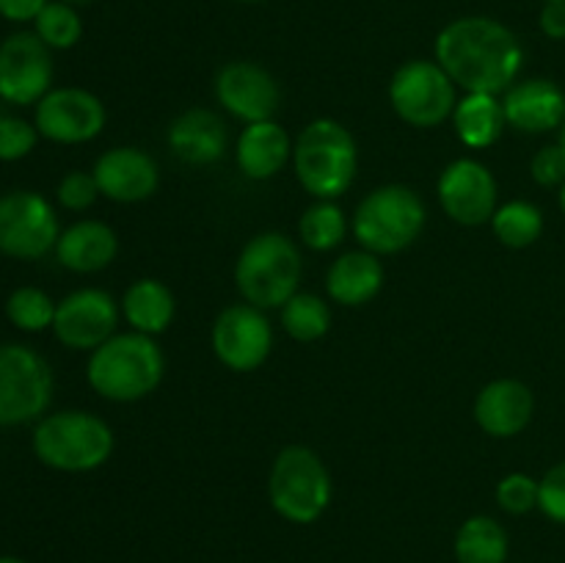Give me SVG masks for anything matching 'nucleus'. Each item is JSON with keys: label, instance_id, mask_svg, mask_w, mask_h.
<instances>
[{"label": "nucleus", "instance_id": "obj_1", "mask_svg": "<svg viewBox=\"0 0 565 563\" xmlns=\"http://www.w3.org/2000/svg\"><path fill=\"white\" fill-rule=\"evenodd\" d=\"M436 61L467 94H505L524 64L516 33L494 17H458L436 36Z\"/></svg>", "mask_w": 565, "mask_h": 563}, {"label": "nucleus", "instance_id": "obj_2", "mask_svg": "<svg viewBox=\"0 0 565 563\" xmlns=\"http://www.w3.org/2000/svg\"><path fill=\"white\" fill-rule=\"evenodd\" d=\"M166 373V357L154 337L121 331L94 348L86 379L97 395L116 403H136L152 395Z\"/></svg>", "mask_w": 565, "mask_h": 563}, {"label": "nucleus", "instance_id": "obj_3", "mask_svg": "<svg viewBox=\"0 0 565 563\" xmlns=\"http://www.w3.org/2000/svg\"><path fill=\"white\" fill-rule=\"evenodd\" d=\"M31 445L44 467L58 472H92L114 453V431L97 414L70 408L39 419Z\"/></svg>", "mask_w": 565, "mask_h": 563}, {"label": "nucleus", "instance_id": "obj_4", "mask_svg": "<svg viewBox=\"0 0 565 563\" xmlns=\"http://www.w3.org/2000/svg\"><path fill=\"white\" fill-rule=\"evenodd\" d=\"M359 149L337 119H315L292 144V169L315 199H340L356 177Z\"/></svg>", "mask_w": 565, "mask_h": 563}, {"label": "nucleus", "instance_id": "obj_5", "mask_svg": "<svg viewBox=\"0 0 565 563\" xmlns=\"http://www.w3.org/2000/svg\"><path fill=\"white\" fill-rule=\"evenodd\" d=\"M303 259L296 243L281 232H263L243 246L235 265V285L246 304L259 309L285 307L298 293Z\"/></svg>", "mask_w": 565, "mask_h": 563}, {"label": "nucleus", "instance_id": "obj_6", "mask_svg": "<svg viewBox=\"0 0 565 563\" xmlns=\"http://www.w3.org/2000/svg\"><path fill=\"white\" fill-rule=\"evenodd\" d=\"M425 219H428V210L417 191L392 182V185L375 188L359 202L351 230L364 252L381 257V254H397L412 246L423 232Z\"/></svg>", "mask_w": 565, "mask_h": 563}, {"label": "nucleus", "instance_id": "obj_7", "mask_svg": "<svg viewBox=\"0 0 565 563\" xmlns=\"http://www.w3.org/2000/svg\"><path fill=\"white\" fill-rule=\"evenodd\" d=\"M331 475L323 458L307 445H287L274 458L268 478L270 506L292 524L318 522L331 506Z\"/></svg>", "mask_w": 565, "mask_h": 563}, {"label": "nucleus", "instance_id": "obj_8", "mask_svg": "<svg viewBox=\"0 0 565 563\" xmlns=\"http://www.w3.org/2000/svg\"><path fill=\"white\" fill-rule=\"evenodd\" d=\"M53 401V370L33 348L0 342V425L42 419Z\"/></svg>", "mask_w": 565, "mask_h": 563}, {"label": "nucleus", "instance_id": "obj_9", "mask_svg": "<svg viewBox=\"0 0 565 563\" xmlns=\"http://www.w3.org/2000/svg\"><path fill=\"white\" fill-rule=\"evenodd\" d=\"M390 103L412 127H436L450 119L458 105V86L439 61H406L390 81Z\"/></svg>", "mask_w": 565, "mask_h": 563}, {"label": "nucleus", "instance_id": "obj_10", "mask_svg": "<svg viewBox=\"0 0 565 563\" xmlns=\"http://www.w3.org/2000/svg\"><path fill=\"white\" fill-rule=\"evenodd\" d=\"M61 237L53 204L36 191L0 196V252L14 259H39L55 252Z\"/></svg>", "mask_w": 565, "mask_h": 563}, {"label": "nucleus", "instance_id": "obj_11", "mask_svg": "<svg viewBox=\"0 0 565 563\" xmlns=\"http://www.w3.org/2000/svg\"><path fill=\"white\" fill-rule=\"evenodd\" d=\"M213 351L224 368L235 373H252L263 368L274 351V329L263 309L254 304H232L221 309L213 323Z\"/></svg>", "mask_w": 565, "mask_h": 563}, {"label": "nucleus", "instance_id": "obj_12", "mask_svg": "<svg viewBox=\"0 0 565 563\" xmlns=\"http://www.w3.org/2000/svg\"><path fill=\"white\" fill-rule=\"evenodd\" d=\"M108 110L97 94L77 86L50 88L36 103L33 125L39 136L55 144H86L105 130Z\"/></svg>", "mask_w": 565, "mask_h": 563}, {"label": "nucleus", "instance_id": "obj_13", "mask_svg": "<svg viewBox=\"0 0 565 563\" xmlns=\"http://www.w3.org/2000/svg\"><path fill=\"white\" fill-rule=\"evenodd\" d=\"M53 86V55L31 31L11 33L0 42V99L36 105Z\"/></svg>", "mask_w": 565, "mask_h": 563}, {"label": "nucleus", "instance_id": "obj_14", "mask_svg": "<svg viewBox=\"0 0 565 563\" xmlns=\"http://www.w3.org/2000/svg\"><path fill=\"white\" fill-rule=\"evenodd\" d=\"M439 204L456 224L461 226H480L489 224L497 213V188L494 174L489 166H483L475 158H458L441 171L439 177Z\"/></svg>", "mask_w": 565, "mask_h": 563}, {"label": "nucleus", "instance_id": "obj_15", "mask_svg": "<svg viewBox=\"0 0 565 563\" xmlns=\"http://www.w3.org/2000/svg\"><path fill=\"white\" fill-rule=\"evenodd\" d=\"M121 307L99 287L70 293L55 307L53 334L72 351H94L116 334Z\"/></svg>", "mask_w": 565, "mask_h": 563}, {"label": "nucleus", "instance_id": "obj_16", "mask_svg": "<svg viewBox=\"0 0 565 563\" xmlns=\"http://www.w3.org/2000/svg\"><path fill=\"white\" fill-rule=\"evenodd\" d=\"M215 97L235 119L254 125L279 114L281 88L265 66L254 61H230L215 75Z\"/></svg>", "mask_w": 565, "mask_h": 563}, {"label": "nucleus", "instance_id": "obj_17", "mask_svg": "<svg viewBox=\"0 0 565 563\" xmlns=\"http://www.w3.org/2000/svg\"><path fill=\"white\" fill-rule=\"evenodd\" d=\"M99 193L110 202L136 204L147 202L158 191L160 171L149 152L138 147H114L97 158L92 169Z\"/></svg>", "mask_w": 565, "mask_h": 563}, {"label": "nucleus", "instance_id": "obj_18", "mask_svg": "<svg viewBox=\"0 0 565 563\" xmlns=\"http://www.w3.org/2000/svg\"><path fill=\"white\" fill-rule=\"evenodd\" d=\"M502 110L513 130L541 136L557 130L565 121V94L546 77H530L508 88L502 97Z\"/></svg>", "mask_w": 565, "mask_h": 563}, {"label": "nucleus", "instance_id": "obj_19", "mask_svg": "<svg viewBox=\"0 0 565 563\" xmlns=\"http://www.w3.org/2000/svg\"><path fill=\"white\" fill-rule=\"evenodd\" d=\"M535 412V397L527 384L516 379H497L475 397V423L494 439L522 434Z\"/></svg>", "mask_w": 565, "mask_h": 563}, {"label": "nucleus", "instance_id": "obj_20", "mask_svg": "<svg viewBox=\"0 0 565 563\" xmlns=\"http://www.w3.org/2000/svg\"><path fill=\"white\" fill-rule=\"evenodd\" d=\"M169 147L182 163L210 166L224 158L226 125L213 110L191 108L171 121Z\"/></svg>", "mask_w": 565, "mask_h": 563}, {"label": "nucleus", "instance_id": "obj_21", "mask_svg": "<svg viewBox=\"0 0 565 563\" xmlns=\"http://www.w3.org/2000/svg\"><path fill=\"white\" fill-rule=\"evenodd\" d=\"M119 254V237L105 221H77L61 232L55 243V257L75 274H97L108 268Z\"/></svg>", "mask_w": 565, "mask_h": 563}, {"label": "nucleus", "instance_id": "obj_22", "mask_svg": "<svg viewBox=\"0 0 565 563\" xmlns=\"http://www.w3.org/2000/svg\"><path fill=\"white\" fill-rule=\"evenodd\" d=\"M292 158V141L279 121H254L243 127L235 147V160L248 180H270Z\"/></svg>", "mask_w": 565, "mask_h": 563}, {"label": "nucleus", "instance_id": "obj_23", "mask_svg": "<svg viewBox=\"0 0 565 563\" xmlns=\"http://www.w3.org/2000/svg\"><path fill=\"white\" fill-rule=\"evenodd\" d=\"M384 287V265L373 252H345L331 263L326 274V290L331 301L342 307H364Z\"/></svg>", "mask_w": 565, "mask_h": 563}, {"label": "nucleus", "instance_id": "obj_24", "mask_svg": "<svg viewBox=\"0 0 565 563\" xmlns=\"http://www.w3.org/2000/svg\"><path fill=\"white\" fill-rule=\"evenodd\" d=\"M121 315L132 331L158 337L171 326L177 315L174 293L160 279H138L127 287L121 298Z\"/></svg>", "mask_w": 565, "mask_h": 563}, {"label": "nucleus", "instance_id": "obj_25", "mask_svg": "<svg viewBox=\"0 0 565 563\" xmlns=\"http://www.w3.org/2000/svg\"><path fill=\"white\" fill-rule=\"evenodd\" d=\"M458 138L469 149H489L505 132V110L497 94H463L452 110Z\"/></svg>", "mask_w": 565, "mask_h": 563}, {"label": "nucleus", "instance_id": "obj_26", "mask_svg": "<svg viewBox=\"0 0 565 563\" xmlns=\"http://www.w3.org/2000/svg\"><path fill=\"white\" fill-rule=\"evenodd\" d=\"M456 561L458 563H505L508 533L494 517H469L456 533Z\"/></svg>", "mask_w": 565, "mask_h": 563}, {"label": "nucleus", "instance_id": "obj_27", "mask_svg": "<svg viewBox=\"0 0 565 563\" xmlns=\"http://www.w3.org/2000/svg\"><path fill=\"white\" fill-rule=\"evenodd\" d=\"M348 215L334 199H318L303 210L298 221V237L312 252H331L348 237Z\"/></svg>", "mask_w": 565, "mask_h": 563}, {"label": "nucleus", "instance_id": "obj_28", "mask_svg": "<svg viewBox=\"0 0 565 563\" xmlns=\"http://www.w3.org/2000/svg\"><path fill=\"white\" fill-rule=\"evenodd\" d=\"M491 230L508 248H527L544 235V213L533 202L513 199L497 208Z\"/></svg>", "mask_w": 565, "mask_h": 563}, {"label": "nucleus", "instance_id": "obj_29", "mask_svg": "<svg viewBox=\"0 0 565 563\" xmlns=\"http://www.w3.org/2000/svg\"><path fill=\"white\" fill-rule=\"evenodd\" d=\"M281 326L296 342H318L331 329V309L326 298L298 290L281 307Z\"/></svg>", "mask_w": 565, "mask_h": 563}, {"label": "nucleus", "instance_id": "obj_30", "mask_svg": "<svg viewBox=\"0 0 565 563\" xmlns=\"http://www.w3.org/2000/svg\"><path fill=\"white\" fill-rule=\"evenodd\" d=\"M33 33L47 44L50 50H70L81 42L83 20L75 6L50 0L39 17L33 20Z\"/></svg>", "mask_w": 565, "mask_h": 563}, {"label": "nucleus", "instance_id": "obj_31", "mask_svg": "<svg viewBox=\"0 0 565 563\" xmlns=\"http://www.w3.org/2000/svg\"><path fill=\"white\" fill-rule=\"evenodd\" d=\"M55 307L58 304L39 287H17L6 301V315L20 331L36 334V331L53 329Z\"/></svg>", "mask_w": 565, "mask_h": 563}, {"label": "nucleus", "instance_id": "obj_32", "mask_svg": "<svg viewBox=\"0 0 565 563\" xmlns=\"http://www.w3.org/2000/svg\"><path fill=\"white\" fill-rule=\"evenodd\" d=\"M539 491L541 484L527 472H511L497 484V502H500L502 511L513 513V517H522L530 513L533 508H539Z\"/></svg>", "mask_w": 565, "mask_h": 563}, {"label": "nucleus", "instance_id": "obj_33", "mask_svg": "<svg viewBox=\"0 0 565 563\" xmlns=\"http://www.w3.org/2000/svg\"><path fill=\"white\" fill-rule=\"evenodd\" d=\"M39 141V130L20 116H0V160H22L33 152Z\"/></svg>", "mask_w": 565, "mask_h": 563}, {"label": "nucleus", "instance_id": "obj_34", "mask_svg": "<svg viewBox=\"0 0 565 563\" xmlns=\"http://www.w3.org/2000/svg\"><path fill=\"white\" fill-rule=\"evenodd\" d=\"M55 196H58L61 208L72 210V213H81V210L92 208V204L97 202V196H103V193H99V185L97 180H94L92 171H70V174L58 182Z\"/></svg>", "mask_w": 565, "mask_h": 563}, {"label": "nucleus", "instance_id": "obj_35", "mask_svg": "<svg viewBox=\"0 0 565 563\" xmlns=\"http://www.w3.org/2000/svg\"><path fill=\"white\" fill-rule=\"evenodd\" d=\"M539 484V508L552 522L565 524V461L555 464Z\"/></svg>", "mask_w": 565, "mask_h": 563}, {"label": "nucleus", "instance_id": "obj_36", "mask_svg": "<svg viewBox=\"0 0 565 563\" xmlns=\"http://www.w3.org/2000/svg\"><path fill=\"white\" fill-rule=\"evenodd\" d=\"M530 171H533V180L544 188H555L565 182V152L561 144H550V147H541L535 152L533 163H530Z\"/></svg>", "mask_w": 565, "mask_h": 563}, {"label": "nucleus", "instance_id": "obj_37", "mask_svg": "<svg viewBox=\"0 0 565 563\" xmlns=\"http://www.w3.org/2000/svg\"><path fill=\"white\" fill-rule=\"evenodd\" d=\"M50 0H0V17L9 22H33Z\"/></svg>", "mask_w": 565, "mask_h": 563}, {"label": "nucleus", "instance_id": "obj_38", "mask_svg": "<svg viewBox=\"0 0 565 563\" xmlns=\"http://www.w3.org/2000/svg\"><path fill=\"white\" fill-rule=\"evenodd\" d=\"M539 25L555 42L565 39V3H544L539 14Z\"/></svg>", "mask_w": 565, "mask_h": 563}, {"label": "nucleus", "instance_id": "obj_39", "mask_svg": "<svg viewBox=\"0 0 565 563\" xmlns=\"http://www.w3.org/2000/svg\"><path fill=\"white\" fill-rule=\"evenodd\" d=\"M0 563H25L22 557H14V555H0Z\"/></svg>", "mask_w": 565, "mask_h": 563}, {"label": "nucleus", "instance_id": "obj_40", "mask_svg": "<svg viewBox=\"0 0 565 563\" xmlns=\"http://www.w3.org/2000/svg\"><path fill=\"white\" fill-rule=\"evenodd\" d=\"M61 3H70V6H86V3H92V0H61Z\"/></svg>", "mask_w": 565, "mask_h": 563}, {"label": "nucleus", "instance_id": "obj_41", "mask_svg": "<svg viewBox=\"0 0 565 563\" xmlns=\"http://www.w3.org/2000/svg\"><path fill=\"white\" fill-rule=\"evenodd\" d=\"M563 147V152H565V121L561 125V141H557Z\"/></svg>", "mask_w": 565, "mask_h": 563}, {"label": "nucleus", "instance_id": "obj_42", "mask_svg": "<svg viewBox=\"0 0 565 563\" xmlns=\"http://www.w3.org/2000/svg\"><path fill=\"white\" fill-rule=\"evenodd\" d=\"M561 210H563V215H565V182H563V188H561Z\"/></svg>", "mask_w": 565, "mask_h": 563}, {"label": "nucleus", "instance_id": "obj_43", "mask_svg": "<svg viewBox=\"0 0 565 563\" xmlns=\"http://www.w3.org/2000/svg\"><path fill=\"white\" fill-rule=\"evenodd\" d=\"M544 3H565V0H544Z\"/></svg>", "mask_w": 565, "mask_h": 563}, {"label": "nucleus", "instance_id": "obj_44", "mask_svg": "<svg viewBox=\"0 0 565 563\" xmlns=\"http://www.w3.org/2000/svg\"><path fill=\"white\" fill-rule=\"evenodd\" d=\"M241 3H259V0H241Z\"/></svg>", "mask_w": 565, "mask_h": 563}]
</instances>
